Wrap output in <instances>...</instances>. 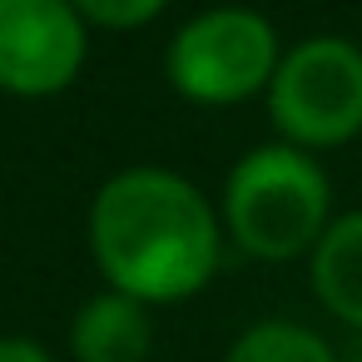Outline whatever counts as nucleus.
Wrapping results in <instances>:
<instances>
[{
	"mask_svg": "<svg viewBox=\"0 0 362 362\" xmlns=\"http://www.w3.org/2000/svg\"><path fill=\"white\" fill-rule=\"evenodd\" d=\"M0 362H55V357H50V347H40L35 337L11 332V337H0Z\"/></svg>",
	"mask_w": 362,
	"mask_h": 362,
	"instance_id": "9d476101",
	"label": "nucleus"
},
{
	"mask_svg": "<svg viewBox=\"0 0 362 362\" xmlns=\"http://www.w3.org/2000/svg\"><path fill=\"white\" fill-rule=\"evenodd\" d=\"M223 362H337V352L313 327L273 317V322H253L248 332H238Z\"/></svg>",
	"mask_w": 362,
	"mask_h": 362,
	"instance_id": "6e6552de",
	"label": "nucleus"
},
{
	"mask_svg": "<svg viewBox=\"0 0 362 362\" xmlns=\"http://www.w3.org/2000/svg\"><path fill=\"white\" fill-rule=\"evenodd\" d=\"M278 30L248 6H218L174 30L164 70L169 85L194 105H238L273 85Z\"/></svg>",
	"mask_w": 362,
	"mask_h": 362,
	"instance_id": "7ed1b4c3",
	"label": "nucleus"
},
{
	"mask_svg": "<svg viewBox=\"0 0 362 362\" xmlns=\"http://www.w3.org/2000/svg\"><path fill=\"white\" fill-rule=\"evenodd\" d=\"M268 115L283 144L337 149L362 129V50L342 35L293 45L268 85Z\"/></svg>",
	"mask_w": 362,
	"mask_h": 362,
	"instance_id": "20e7f679",
	"label": "nucleus"
},
{
	"mask_svg": "<svg viewBox=\"0 0 362 362\" xmlns=\"http://www.w3.org/2000/svg\"><path fill=\"white\" fill-rule=\"evenodd\" d=\"M90 253L115 293L159 308L209 288L223 258V228L184 174L139 164L100 184L90 204Z\"/></svg>",
	"mask_w": 362,
	"mask_h": 362,
	"instance_id": "f257e3e1",
	"label": "nucleus"
},
{
	"mask_svg": "<svg viewBox=\"0 0 362 362\" xmlns=\"http://www.w3.org/2000/svg\"><path fill=\"white\" fill-rule=\"evenodd\" d=\"M308 278H313L317 303L337 322L362 332V209H352L322 228V238L313 243Z\"/></svg>",
	"mask_w": 362,
	"mask_h": 362,
	"instance_id": "0eeeda50",
	"label": "nucleus"
},
{
	"mask_svg": "<svg viewBox=\"0 0 362 362\" xmlns=\"http://www.w3.org/2000/svg\"><path fill=\"white\" fill-rule=\"evenodd\" d=\"M85 16L70 0H0V90L45 100L85 70Z\"/></svg>",
	"mask_w": 362,
	"mask_h": 362,
	"instance_id": "39448f33",
	"label": "nucleus"
},
{
	"mask_svg": "<svg viewBox=\"0 0 362 362\" xmlns=\"http://www.w3.org/2000/svg\"><path fill=\"white\" fill-rule=\"evenodd\" d=\"M332 189L322 164L298 144H258L248 149L223 184V228L248 258L288 263L308 253L327 218Z\"/></svg>",
	"mask_w": 362,
	"mask_h": 362,
	"instance_id": "f03ea898",
	"label": "nucleus"
},
{
	"mask_svg": "<svg viewBox=\"0 0 362 362\" xmlns=\"http://www.w3.org/2000/svg\"><path fill=\"white\" fill-rule=\"evenodd\" d=\"M70 6L90 21V25H105V30H139L149 25L169 0H70Z\"/></svg>",
	"mask_w": 362,
	"mask_h": 362,
	"instance_id": "1a4fd4ad",
	"label": "nucleus"
},
{
	"mask_svg": "<svg viewBox=\"0 0 362 362\" xmlns=\"http://www.w3.org/2000/svg\"><path fill=\"white\" fill-rule=\"evenodd\" d=\"M75 362H149L154 352V313L129 293H95L70 322Z\"/></svg>",
	"mask_w": 362,
	"mask_h": 362,
	"instance_id": "423d86ee",
	"label": "nucleus"
}]
</instances>
